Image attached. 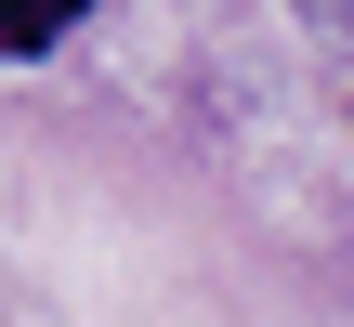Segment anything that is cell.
Returning <instances> with one entry per match:
<instances>
[{
    "mask_svg": "<svg viewBox=\"0 0 354 327\" xmlns=\"http://www.w3.org/2000/svg\"><path fill=\"white\" fill-rule=\"evenodd\" d=\"M79 13H92V0H0V66H39Z\"/></svg>",
    "mask_w": 354,
    "mask_h": 327,
    "instance_id": "obj_1",
    "label": "cell"
}]
</instances>
